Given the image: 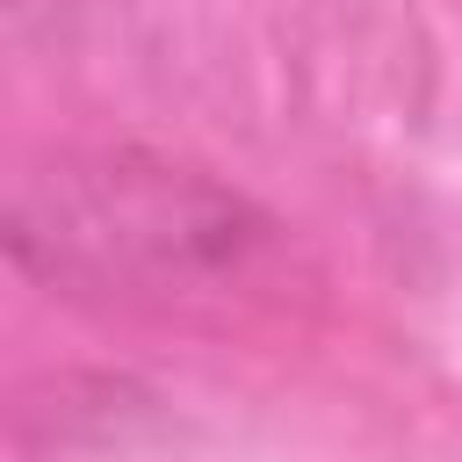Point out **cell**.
<instances>
[{"instance_id":"obj_1","label":"cell","mask_w":462,"mask_h":462,"mask_svg":"<svg viewBox=\"0 0 462 462\" xmlns=\"http://www.w3.org/2000/svg\"><path fill=\"white\" fill-rule=\"evenodd\" d=\"M267 245L274 217L253 195L144 144H65L14 173L7 195L14 267L65 296H209Z\"/></svg>"}]
</instances>
